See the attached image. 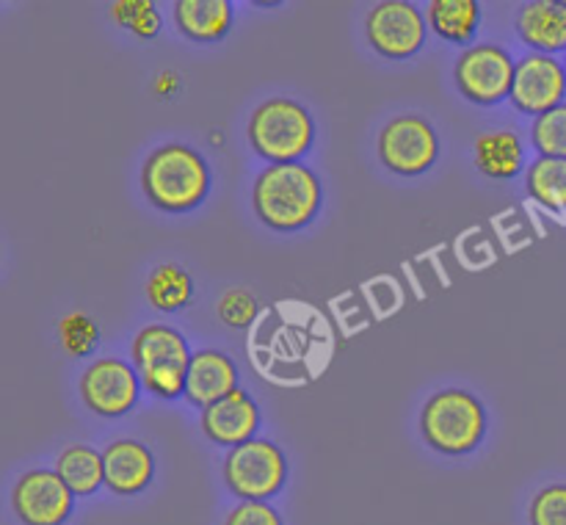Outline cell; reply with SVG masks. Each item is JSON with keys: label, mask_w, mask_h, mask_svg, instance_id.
I'll use <instances>...</instances> for the list:
<instances>
[{"label": "cell", "mask_w": 566, "mask_h": 525, "mask_svg": "<svg viewBox=\"0 0 566 525\" xmlns=\"http://www.w3.org/2000/svg\"><path fill=\"white\" fill-rule=\"evenodd\" d=\"M252 204L271 230H302L321 208V182L304 164H271L254 180Z\"/></svg>", "instance_id": "1"}, {"label": "cell", "mask_w": 566, "mask_h": 525, "mask_svg": "<svg viewBox=\"0 0 566 525\" xmlns=\"http://www.w3.org/2000/svg\"><path fill=\"white\" fill-rule=\"evenodd\" d=\"M142 188L164 213H186L208 197V164L186 144H164L144 160Z\"/></svg>", "instance_id": "2"}, {"label": "cell", "mask_w": 566, "mask_h": 525, "mask_svg": "<svg viewBox=\"0 0 566 525\" xmlns=\"http://www.w3.org/2000/svg\"><path fill=\"white\" fill-rule=\"evenodd\" d=\"M420 431L434 451L462 456L475 451L486 434V409L473 392L448 387L434 392L420 412Z\"/></svg>", "instance_id": "3"}, {"label": "cell", "mask_w": 566, "mask_h": 525, "mask_svg": "<svg viewBox=\"0 0 566 525\" xmlns=\"http://www.w3.org/2000/svg\"><path fill=\"white\" fill-rule=\"evenodd\" d=\"M313 116L296 99H265L249 119V144L269 164H298L313 147Z\"/></svg>", "instance_id": "4"}, {"label": "cell", "mask_w": 566, "mask_h": 525, "mask_svg": "<svg viewBox=\"0 0 566 525\" xmlns=\"http://www.w3.org/2000/svg\"><path fill=\"white\" fill-rule=\"evenodd\" d=\"M133 368L149 392L160 398L186 396V376L193 354L186 337L164 324L144 326L130 343Z\"/></svg>", "instance_id": "5"}, {"label": "cell", "mask_w": 566, "mask_h": 525, "mask_svg": "<svg viewBox=\"0 0 566 525\" xmlns=\"http://www.w3.org/2000/svg\"><path fill=\"white\" fill-rule=\"evenodd\" d=\"M224 481L241 501L274 497L287 481V459L274 442L249 440L224 456Z\"/></svg>", "instance_id": "6"}, {"label": "cell", "mask_w": 566, "mask_h": 525, "mask_svg": "<svg viewBox=\"0 0 566 525\" xmlns=\"http://www.w3.org/2000/svg\"><path fill=\"white\" fill-rule=\"evenodd\" d=\"M517 61L497 44H475L457 61V86L475 105H495L512 97Z\"/></svg>", "instance_id": "7"}, {"label": "cell", "mask_w": 566, "mask_h": 525, "mask_svg": "<svg viewBox=\"0 0 566 525\" xmlns=\"http://www.w3.org/2000/svg\"><path fill=\"white\" fill-rule=\"evenodd\" d=\"M379 158L396 175H423L440 155V138L423 116H396L379 133Z\"/></svg>", "instance_id": "8"}, {"label": "cell", "mask_w": 566, "mask_h": 525, "mask_svg": "<svg viewBox=\"0 0 566 525\" xmlns=\"http://www.w3.org/2000/svg\"><path fill=\"white\" fill-rule=\"evenodd\" d=\"M370 48L385 59H409L426 42V20L418 6L407 0H385L368 11L365 20Z\"/></svg>", "instance_id": "9"}, {"label": "cell", "mask_w": 566, "mask_h": 525, "mask_svg": "<svg viewBox=\"0 0 566 525\" xmlns=\"http://www.w3.org/2000/svg\"><path fill=\"white\" fill-rule=\"evenodd\" d=\"M136 368L116 357H103L88 365L81 376V396L94 414L119 418L130 412L142 390Z\"/></svg>", "instance_id": "10"}, {"label": "cell", "mask_w": 566, "mask_h": 525, "mask_svg": "<svg viewBox=\"0 0 566 525\" xmlns=\"http://www.w3.org/2000/svg\"><path fill=\"white\" fill-rule=\"evenodd\" d=\"M72 490L59 473L50 470H31L20 475L11 490V508L22 525H64L72 514Z\"/></svg>", "instance_id": "11"}, {"label": "cell", "mask_w": 566, "mask_h": 525, "mask_svg": "<svg viewBox=\"0 0 566 525\" xmlns=\"http://www.w3.org/2000/svg\"><path fill=\"white\" fill-rule=\"evenodd\" d=\"M566 97V66L556 55L528 53L517 61L512 86L514 108L536 116L547 114Z\"/></svg>", "instance_id": "12"}, {"label": "cell", "mask_w": 566, "mask_h": 525, "mask_svg": "<svg viewBox=\"0 0 566 525\" xmlns=\"http://www.w3.org/2000/svg\"><path fill=\"white\" fill-rule=\"evenodd\" d=\"M199 420H202V431L208 434V440L238 448L243 442L254 440V431L260 426V409L254 398L238 387L221 401L205 407Z\"/></svg>", "instance_id": "13"}, {"label": "cell", "mask_w": 566, "mask_h": 525, "mask_svg": "<svg viewBox=\"0 0 566 525\" xmlns=\"http://www.w3.org/2000/svg\"><path fill=\"white\" fill-rule=\"evenodd\" d=\"M105 486L114 495H138L155 475V456L138 440H116L103 451Z\"/></svg>", "instance_id": "14"}, {"label": "cell", "mask_w": 566, "mask_h": 525, "mask_svg": "<svg viewBox=\"0 0 566 525\" xmlns=\"http://www.w3.org/2000/svg\"><path fill=\"white\" fill-rule=\"evenodd\" d=\"M232 390H238V368L227 354L216 348L193 354L186 376V398L193 407H210Z\"/></svg>", "instance_id": "15"}, {"label": "cell", "mask_w": 566, "mask_h": 525, "mask_svg": "<svg viewBox=\"0 0 566 525\" xmlns=\"http://www.w3.org/2000/svg\"><path fill=\"white\" fill-rule=\"evenodd\" d=\"M517 33L531 53H562L566 50V3L564 0H534L517 14Z\"/></svg>", "instance_id": "16"}, {"label": "cell", "mask_w": 566, "mask_h": 525, "mask_svg": "<svg viewBox=\"0 0 566 525\" xmlns=\"http://www.w3.org/2000/svg\"><path fill=\"white\" fill-rule=\"evenodd\" d=\"M475 166L481 175L512 180L525 169V147L514 130H492L475 138Z\"/></svg>", "instance_id": "17"}, {"label": "cell", "mask_w": 566, "mask_h": 525, "mask_svg": "<svg viewBox=\"0 0 566 525\" xmlns=\"http://www.w3.org/2000/svg\"><path fill=\"white\" fill-rule=\"evenodd\" d=\"M175 22L193 42H216L230 31L232 6L227 0H180L175 3Z\"/></svg>", "instance_id": "18"}, {"label": "cell", "mask_w": 566, "mask_h": 525, "mask_svg": "<svg viewBox=\"0 0 566 525\" xmlns=\"http://www.w3.org/2000/svg\"><path fill=\"white\" fill-rule=\"evenodd\" d=\"M55 473L61 475L72 495L88 497L105 484V464L103 453L94 451L92 445H70L61 451L55 462Z\"/></svg>", "instance_id": "19"}, {"label": "cell", "mask_w": 566, "mask_h": 525, "mask_svg": "<svg viewBox=\"0 0 566 525\" xmlns=\"http://www.w3.org/2000/svg\"><path fill=\"white\" fill-rule=\"evenodd\" d=\"M426 20L440 39L464 44L479 31L481 6L475 0H431Z\"/></svg>", "instance_id": "20"}, {"label": "cell", "mask_w": 566, "mask_h": 525, "mask_svg": "<svg viewBox=\"0 0 566 525\" xmlns=\"http://www.w3.org/2000/svg\"><path fill=\"white\" fill-rule=\"evenodd\" d=\"M531 199L547 210H566V158H536L525 171Z\"/></svg>", "instance_id": "21"}, {"label": "cell", "mask_w": 566, "mask_h": 525, "mask_svg": "<svg viewBox=\"0 0 566 525\" xmlns=\"http://www.w3.org/2000/svg\"><path fill=\"white\" fill-rule=\"evenodd\" d=\"M193 296V282L186 269L175 263H164L149 274L147 298L160 313H177L186 307Z\"/></svg>", "instance_id": "22"}, {"label": "cell", "mask_w": 566, "mask_h": 525, "mask_svg": "<svg viewBox=\"0 0 566 525\" xmlns=\"http://www.w3.org/2000/svg\"><path fill=\"white\" fill-rule=\"evenodd\" d=\"M531 141L539 158H566V103L536 116L531 125Z\"/></svg>", "instance_id": "23"}, {"label": "cell", "mask_w": 566, "mask_h": 525, "mask_svg": "<svg viewBox=\"0 0 566 525\" xmlns=\"http://www.w3.org/2000/svg\"><path fill=\"white\" fill-rule=\"evenodd\" d=\"M59 340L66 354H72V357H86V354H92L97 348L99 329L92 315L70 313L59 321Z\"/></svg>", "instance_id": "24"}, {"label": "cell", "mask_w": 566, "mask_h": 525, "mask_svg": "<svg viewBox=\"0 0 566 525\" xmlns=\"http://www.w3.org/2000/svg\"><path fill=\"white\" fill-rule=\"evenodd\" d=\"M528 519L531 525H566V484H551L536 492Z\"/></svg>", "instance_id": "25"}, {"label": "cell", "mask_w": 566, "mask_h": 525, "mask_svg": "<svg viewBox=\"0 0 566 525\" xmlns=\"http://www.w3.org/2000/svg\"><path fill=\"white\" fill-rule=\"evenodd\" d=\"M219 318L232 329H247L254 318H258V302L243 287H232L221 296L219 302Z\"/></svg>", "instance_id": "26"}, {"label": "cell", "mask_w": 566, "mask_h": 525, "mask_svg": "<svg viewBox=\"0 0 566 525\" xmlns=\"http://www.w3.org/2000/svg\"><path fill=\"white\" fill-rule=\"evenodd\" d=\"M224 525H282V517L271 503L241 501L227 514Z\"/></svg>", "instance_id": "27"}, {"label": "cell", "mask_w": 566, "mask_h": 525, "mask_svg": "<svg viewBox=\"0 0 566 525\" xmlns=\"http://www.w3.org/2000/svg\"><path fill=\"white\" fill-rule=\"evenodd\" d=\"M153 9H155V3H149V0H119V3L111 6V17H114L122 28H127V31H130V28Z\"/></svg>", "instance_id": "28"}]
</instances>
